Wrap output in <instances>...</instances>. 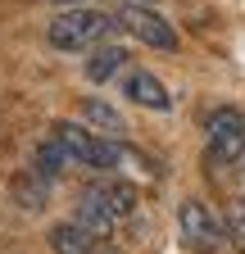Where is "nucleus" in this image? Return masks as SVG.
Returning <instances> with one entry per match:
<instances>
[{
  "mask_svg": "<svg viewBox=\"0 0 245 254\" xmlns=\"http://www.w3.org/2000/svg\"><path fill=\"white\" fill-rule=\"evenodd\" d=\"M109 32H114V18H109V14L86 9V5H73V9H64V14L50 18L46 41H50L55 50H96Z\"/></svg>",
  "mask_w": 245,
  "mask_h": 254,
  "instance_id": "f257e3e1",
  "label": "nucleus"
},
{
  "mask_svg": "<svg viewBox=\"0 0 245 254\" xmlns=\"http://www.w3.org/2000/svg\"><path fill=\"white\" fill-rule=\"evenodd\" d=\"M177 227H182V241L195 245L200 254H223L227 241H232V227H227V222H218V213H213L204 200H182Z\"/></svg>",
  "mask_w": 245,
  "mask_h": 254,
  "instance_id": "f03ea898",
  "label": "nucleus"
},
{
  "mask_svg": "<svg viewBox=\"0 0 245 254\" xmlns=\"http://www.w3.org/2000/svg\"><path fill=\"white\" fill-rule=\"evenodd\" d=\"M55 136H59V145L73 154V164L100 168V173L114 168V136H96V132H86L82 123H55Z\"/></svg>",
  "mask_w": 245,
  "mask_h": 254,
  "instance_id": "7ed1b4c3",
  "label": "nucleus"
},
{
  "mask_svg": "<svg viewBox=\"0 0 245 254\" xmlns=\"http://www.w3.org/2000/svg\"><path fill=\"white\" fill-rule=\"evenodd\" d=\"M209 154H213V164H236V159H245V114L223 105V109H213L209 118Z\"/></svg>",
  "mask_w": 245,
  "mask_h": 254,
  "instance_id": "20e7f679",
  "label": "nucleus"
},
{
  "mask_svg": "<svg viewBox=\"0 0 245 254\" xmlns=\"http://www.w3.org/2000/svg\"><path fill=\"white\" fill-rule=\"evenodd\" d=\"M118 23L127 27L141 46H150V50H177V46H182L177 32H173V23H168L164 14H155L150 5H122Z\"/></svg>",
  "mask_w": 245,
  "mask_h": 254,
  "instance_id": "39448f33",
  "label": "nucleus"
},
{
  "mask_svg": "<svg viewBox=\"0 0 245 254\" xmlns=\"http://www.w3.org/2000/svg\"><path fill=\"white\" fill-rule=\"evenodd\" d=\"M122 95H127L132 105H145V109H173V95L164 91V82L155 73H145V68H127L122 73Z\"/></svg>",
  "mask_w": 245,
  "mask_h": 254,
  "instance_id": "423d86ee",
  "label": "nucleus"
},
{
  "mask_svg": "<svg viewBox=\"0 0 245 254\" xmlns=\"http://www.w3.org/2000/svg\"><path fill=\"white\" fill-rule=\"evenodd\" d=\"M86 190H91V195H96V200H100L118 222H122V218H132V213H136V204H141L136 186H132V182H118V177H96Z\"/></svg>",
  "mask_w": 245,
  "mask_h": 254,
  "instance_id": "0eeeda50",
  "label": "nucleus"
},
{
  "mask_svg": "<svg viewBox=\"0 0 245 254\" xmlns=\"http://www.w3.org/2000/svg\"><path fill=\"white\" fill-rule=\"evenodd\" d=\"M127 50L122 46H114V41H100L96 50H91V59L82 64V73H86V82H96V86H105L109 77H118V73H127Z\"/></svg>",
  "mask_w": 245,
  "mask_h": 254,
  "instance_id": "6e6552de",
  "label": "nucleus"
},
{
  "mask_svg": "<svg viewBox=\"0 0 245 254\" xmlns=\"http://www.w3.org/2000/svg\"><path fill=\"white\" fill-rule=\"evenodd\" d=\"M9 195H14V204H23V209H46V204H50V177H41L37 168H23V173L9 182Z\"/></svg>",
  "mask_w": 245,
  "mask_h": 254,
  "instance_id": "1a4fd4ad",
  "label": "nucleus"
},
{
  "mask_svg": "<svg viewBox=\"0 0 245 254\" xmlns=\"http://www.w3.org/2000/svg\"><path fill=\"white\" fill-rule=\"evenodd\" d=\"M46 241H50V254H96V236L77 222H55Z\"/></svg>",
  "mask_w": 245,
  "mask_h": 254,
  "instance_id": "9d476101",
  "label": "nucleus"
},
{
  "mask_svg": "<svg viewBox=\"0 0 245 254\" xmlns=\"http://www.w3.org/2000/svg\"><path fill=\"white\" fill-rule=\"evenodd\" d=\"M73 222H77V227H86L91 236L100 241V236H109V232H114V222H118V218H114V213H109V209H105V204H100V200L82 186V195H77V218H73Z\"/></svg>",
  "mask_w": 245,
  "mask_h": 254,
  "instance_id": "9b49d317",
  "label": "nucleus"
},
{
  "mask_svg": "<svg viewBox=\"0 0 245 254\" xmlns=\"http://www.w3.org/2000/svg\"><path fill=\"white\" fill-rule=\"evenodd\" d=\"M82 118H86L91 127H100L105 136H114V141H122V132H127L122 114H118L109 100H100V95H86V100H82Z\"/></svg>",
  "mask_w": 245,
  "mask_h": 254,
  "instance_id": "f8f14e48",
  "label": "nucleus"
},
{
  "mask_svg": "<svg viewBox=\"0 0 245 254\" xmlns=\"http://www.w3.org/2000/svg\"><path fill=\"white\" fill-rule=\"evenodd\" d=\"M32 168H37L41 177H50V182H55V177H64V168H77V164H73V154L59 145V136H50V141H41V145H37Z\"/></svg>",
  "mask_w": 245,
  "mask_h": 254,
  "instance_id": "ddd939ff",
  "label": "nucleus"
},
{
  "mask_svg": "<svg viewBox=\"0 0 245 254\" xmlns=\"http://www.w3.org/2000/svg\"><path fill=\"white\" fill-rule=\"evenodd\" d=\"M227 227H232L236 250L245 254V200H232V204H227Z\"/></svg>",
  "mask_w": 245,
  "mask_h": 254,
  "instance_id": "4468645a",
  "label": "nucleus"
},
{
  "mask_svg": "<svg viewBox=\"0 0 245 254\" xmlns=\"http://www.w3.org/2000/svg\"><path fill=\"white\" fill-rule=\"evenodd\" d=\"M55 5H64V9H73V5H86V0H55Z\"/></svg>",
  "mask_w": 245,
  "mask_h": 254,
  "instance_id": "2eb2a0df",
  "label": "nucleus"
},
{
  "mask_svg": "<svg viewBox=\"0 0 245 254\" xmlns=\"http://www.w3.org/2000/svg\"><path fill=\"white\" fill-rule=\"evenodd\" d=\"M127 5H155V0H127Z\"/></svg>",
  "mask_w": 245,
  "mask_h": 254,
  "instance_id": "dca6fc26",
  "label": "nucleus"
}]
</instances>
